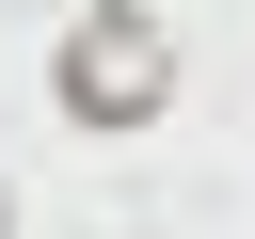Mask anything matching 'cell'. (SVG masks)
Returning a JSON list of instances; mask_svg holds the SVG:
<instances>
[{"instance_id": "6da1fadb", "label": "cell", "mask_w": 255, "mask_h": 239, "mask_svg": "<svg viewBox=\"0 0 255 239\" xmlns=\"http://www.w3.org/2000/svg\"><path fill=\"white\" fill-rule=\"evenodd\" d=\"M159 96H175V48H159V32L128 16V0L64 32V112H80V127H143Z\"/></svg>"}, {"instance_id": "7a4b0ae2", "label": "cell", "mask_w": 255, "mask_h": 239, "mask_svg": "<svg viewBox=\"0 0 255 239\" xmlns=\"http://www.w3.org/2000/svg\"><path fill=\"white\" fill-rule=\"evenodd\" d=\"M0 239H16V191H0Z\"/></svg>"}]
</instances>
